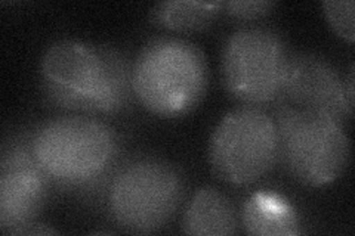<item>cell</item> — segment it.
<instances>
[{
    "label": "cell",
    "mask_w": 355,
    "mask_h": 236,
    "mask_svg": "<svg viewBox=\"0 0 355 236\" xmlns=\"http://www.w3.org/2000/svg\"><path fill=\"white\" fill-rule=\"evenodd\" d=\"M345 93H347L349 104L354 107V66H351L349 74L345 80Z\"/></svg>",
    "instance_id": "16"
},
{
    "label": "cell",
    "mask_w": 355,
    "mask_h": 236,
    "mask_svg": "<svg viewBox=\"0 0 355 236\" xmlns=\"http://www.w3.org/2000/svg\"><path fill=\"white\" fill-rule=\"evenodd\" d=\"M42 83L48 100L58 108L96 116H116L135 98L132 66L110 46L60 40L44 52Z\"/></svg>",
    "instance_id": "1"
},
{
    "label": "cell",
    "mask_w": 355,
    "mask_h": 236,
    "mask_svg": "<svg viewBox=\"0 0 355 236\" xmlns=\"http://www.w3.org/2000/svg\"><path fill=\"white\" fill-rule=\"evenodd\" d=\"M55 233H57V230L44 226V224L35 223V224H31V226L22 235H55Z\"/></svg>",
    "instance_id": "15"
},
{
    "label": "cell",
    "mask_w": 355,
    "mask_h": 236,
    "mask_svg": "<svg viewBox=\"0 0 355 236\" xmlns=\"http://www.w3.org/2000/svg\"><path fill=\"white\" fill-rule=\"evenodd\" d=\"M209 83L205 53L184 39L147 43L132 65L138 102L162 118H181L200 104Z\"/></svg>",
    "instance_id": "3"
},
{
    "label": "cell",
    "mask_w": 355,
    "mask_h": 236,
    "mask_svg": "<svg viewBox=\"0 0 355 236\" xmlns=\"http://www.w3.org/2000/svg\"><path fill=\"white\" fill-rule=\"evenodd\" d=\"M275 3L268 0H246V2H239L232 0L222 5L227 10V14L236 19H257L268 15L274 9Z\"/></svg>",
    "instance_id": "14"
},
{
    "label": "cell",
    "mask_w": 355,
    "mask_h": 236,
    "mask_svg": "<svg viewBox=\"0 0 355 236\" xmlns=\"http://www.w3.org/2000/svg\"><path fill=\"white\" fill-rule=\"evenodd\" d=\"M243 226L249 235H297V211L283 197L271 192L252 195L243 210Z\"/></svg>",
    "instance_id": "11"
},
{
    "label": "cell",
    "mask_w": 355,
    "mask_h": 236,
    "mask_svg": "<svg viewBox=\"0 0 355 236\" xmlns=\"http://www.w3.org/2000/svg\"><path fill=\"white\" fill-rule=\"evenodd\" d=\"M288 52L283 37L263 27L240 28L222 52V82L239 102L250 107L282 100V83Z\"/></svg>",
    "instance_id": "7"
},
{
    "label": "cell",
    "mask_w": 355,
    "mask_h": 236,
    "mask_svg": "<svg viewBox=\"0 0 355 236\" xmlns=\"http://www.w3.org/2000/svg\"><path fill=\"white\" fill-rule=\"evenodd\" d=\"M272 118L279 131V161L295 181L323 188L345 172L351 145L339 121L291 104H282Z\"/></svg>",
    "instance_id": "5"
},
{
    "label": "cell",
    "mask_w": 355,
    "mask_h": 236,
    "mask_svg": "<svg viewBox=\"0 0 355 236\" xmlns=\"http://www.w3.org/2000/svg\"><path fill=\"white\" fill-rule=\"evenodd\" d=\"M31 148L51 183L92 192L117 167L120 138L101 120L60 117L31 131Z\"/></svg>",
    "instance_id": "2"
},
{
    "label": "cell",
    "mask_w": 355,
    "mask_h": 236,
    "mask_svg": "<svg viewBox=\"0 0 355 236\" xmlns=\"http://www.w3.org/2000/svg\"><path fill=\"white\" fill-rule=\"evenodd\" d=\"M279 131L261 107L243 105L219 121L209 143V161L220 181L250 185L279 163Z\"/></svg>",
    "instance_id": "6"
},
{
    "label": "cell",
    "mask_w": 355,
    "mask_h": 236,
    "mask_svg": "<svg viewBox=\"0 0 355 236\" xmlns=\"http://www.w3.org/2000/svg\"><path fill=\"white\" fill-rule=\"evenodd\" d=\"M323 9L333 31H335L336 35L340 36L342 39L348 40L349 43H354L355 3L352 0H340V2L327 0V2H323Z\"/></svg>",
    "instance_id": "13"
},
{
    "label": "cell",
    "mask_w": 355,
    "mask_h": 236,
    "mask_svg": "<svg viewBox=\"0 0 355 236\" xmlns=\"http://www.w3.org/2000/svg\"><path fill=\"white\" fill-rule=\"evenodd\" d=\"M222 5V2L172 0L155 5L151 18L157 26L173 31L200 30L214 21Z\"/></svg>",
    "instance_id": "12"
},
{
    "label": "cell",
    "mask_w": 355,
    "mask_h": 236,
    "mask_svg": "<svg viewBox=\"0 0 355 236\" xmlns=\"http://www.w3.org/2000/svg\"><path fill=\"white\" fill-rule=\"evenodd\" d=\"M326 114L343 126L354 107L345 93V78L335 65L315 53H288L282 83V100Z\"/></svg>",
    "instance_id": "9"
},
{
    "label": "cell",
    "mask_w": 355,
    "mask_h": 236,
    "mask_svg": "<svg viewBox=\"0 0 355 236\" xmlns=\"http://www.w3.org/2000/svg\"><path fill=\"white\" fill-rule=\"evenodd\" d=\"M49 179L31 148V133L6 142L0 161V230L22 235L36 223L48 197Z\"/></svg>",
    "instance_id": "8"
},
{
    "label": "cell",
    "mask_w": 355,
    "mask_h": 236,
    "mask_svg": "<svg viewBox=\"0 0 355 236\" xmlns=\"http://www.w3.org/2000/svg\"><path fill=\"white\" fill-rule=\"evenodd\" d=\"M237 215L231 201L215 188H202L193 195L182 219L185 235H234Z\"/></svg>",
    "instance_id": "10"
},
{
    "label": "cell",
    "mask_w": 355,
    "mask_h": 236,
    "mask_svg": "<svg viewBox=\"0 0 355 236\" xmlns=\"http://www.w3.org/2000/svg\"><path fill=\"white\" fill-rule=\"evenodd\" d=\"M184 194L181 172L153 155H137L121 163L104 186L110 217L130 233H154L164 228L180 208Z\"/></svg>",
    "instance_id": "4"
}]
</instances>
